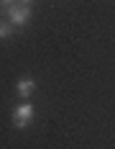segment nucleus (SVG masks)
I'll list each match as a JSON object with an SVG mask.
<instances>
[{
    "mask_svg": "<svg viewBox=\"0 0 115 149\" xmlns=\"http://www.w3.org/2000/svg\"><path fill=\"white\" fill-rule=\"evenodd\" d=\"M5 13H8V21H10V26L15 29V26H26V23H28V18H31V8H28V5H23V3H13V5H10Z\"/></svg>",
    "mask_w": 115,
    "mask_h": 149,
    "instance_id": "f257e3e1",
    "label": "nucleus"
},
{
    "mask_svg": "<svg viewBox=\"0 0 115 149\" xmlns=\"http://www.w3.org/2000/svg\"><path fill=\"white\" fill-rule=\"evenodd\" d=\"M33 113H36L33 103H21L18 108H13V126L15 129H26L28 121H33Z\"/></svg>",
    "mask_w": 115,
    "mask_h": 149,
    "instance_id": "f03ea898",
    "label": "nucleus"
},
{
    "mask_svg": "<svg viewBox=\"0 0 115 149\" xmlns=\"http://www.w3.org/2000/svg\"><path fill=\"white\" fill-rule=\"evenodd\" d=\"M15 90H18L21 98H28V95H33V90H36V80L33 77H23V80H18Z\"/></svg>",
    "mask_w": 115,
    "mask_h": 149,
    "instance_id": "7ed1b4c3",
    "label": "nucleus"
},
{
    "mask_svg": "<svg viewBox=\"0 0 115 149\" xmlns=\"http://www.w3.org/2000/svg\"><path fill=\"white\" fill-rule=\"evenodd\" d=\"M13 36V26L10 21H0V39H10Z\"/></svg>",
    "mask_w": 115,
    "mask_h": 149,
    "instance_id": "20e7f679",
    "label": "nucleus"
},
{
    "mask_svg": "<svg viewBox=\"0 0 115 149\" xmlns=\"http://www.w3.org/2000/svg\"><path fill=\"white\" fill-rule=\"evenodd\" d=\"M13 3H18V0H0V8H5V10H8Z\"/></svg>",
    "mask_w": 115,
    "mask_h": 149,
    "instance_id": "39448f33",
    "label": "nucleus"
},
{
    "mask_svg": "<svg viewBox=\"0 0 115 149\" xmlns=\"http://www.w3.org/2000/svg\"><path fill=\"white\" fill-rule=\"evenodd\" d=\"M18 3H23V5H28V3H33V0H18Z\"/></svg>",
    "mask_w": 115,
    "mask_h": 149,
    "instance_id": "423d86ee",
    "label": "nucleus"
}]
</instances>
